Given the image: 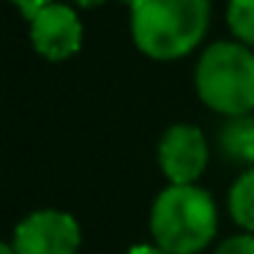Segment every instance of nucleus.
I'll use <instances>...</instances> for the list:
<instances>
[{
	"instance_id": "obj_15",
	"label": "nucleus",
	"mask_w": 254,
	"mask_h": 254,
	"mask_svg": "<svg viewBox=\"0 0 254 254\" xmlns=\"http://www.w3.org/2000/svg\"><path fill=\"white\" fill-rule=\"evenodd\" d=\"M123 3H128V6H134V3H137V0H123Z\"/></svg>"
},
{
	"instance_id": "obj_11",
	"label": "nucleus",
	"mask_w": 254,
	"mask_h": 254,
	"mask_svg": "<svg viewBox=\"0 0 254 254\" xmlns=\"http://www.w3.org/2000/svg\"><path fill=\"white\" fill-rule=\"evenodd\" d=\"M14 6L22 11V17H28V19H33L36 14L41 11V8H47L52 3V0H11Z\"/></svg>"
},
{
	"instance_id": "obj_2",
	"label": "nucleus",
	"mask_w": 254,
	"mask_h": 254,
	"mask_svg": "<svg viewBox=\"0 0 254 254\" xmlns=\"http://www.w3.org/2000/svg\"><path fill=\"white\" fill-rule=\"evenodd\" d=\"M216 202L197 183L167 186L150 208V235L167 254H197L216 238Z\"/></svg>"
},
{
	"instance_id": "obj_6",
	"label": "nucleus",
	"mask_w": 254,
	"mask_h": 254,
	"mask_svg": "<svg viewBox=\"0 0 254 254\" xmlns=\"http://www.w3.org/2000/svg\"><path fill=\"white\" fill-rule=\"evenodd\" d=\"M30 41L47 61H66L82 47V22L63 3H50L30 19Z\"/></svg>"
},
{
	"instance_id": "obj_14",
	"label": "nucleus",
	"mask_w": 254,
	"mask_h": 254,
	"mask_svg": "<svg viewBox=\"0 0 254 254\" xmlns=\"http://www.w3.org/2000/svg\"><path fill=\"white\" fill-rule=\"evenodd\" d=\"M0 254H17V252H14L11 243H3V246H0Z\"/></svg>"
},
{
	"instance_id": "obj_7",
	"label": "nucleus",
	"mask_w": 254,
	"mask_h": 254,
	"mask_svg": "<svg viewBox=\"0 0 254 254\" xmlns=\"http://www.w3.org/2000/svg\"><path fill=\"white\" fill-rule=\"evenodd\" d=\"M219 148L230 161H241L254 170V115L230 118L219 131Z\"/></svg>"
},
{
	"instance_id": "obj_9",
	"label": "nucleus",
	"mask_w": 254,
	"mask_h": 254,
	"mask_svg": "<svg viewBox=\"0 0 254 254\" xmlns=\"http://www.w3.org/2000/svg\"><path fill=\"white\" fill-rule=\"evenodd\" d=\"M227 25L243 47H254V0H230Z\"/></svg>"
},
{
	"instance_id": "obj_8",
	"label": "nucleus",
	"mask_w": 254,
	"mask_h": 254,
	"mask_svg": "<svg viewBox=\"0 0 254 254\" xmlns=\"http://www.w3.org/2000/svg\"><path fill=\"white\" fill-rule=\"evenodd\" d=\"M230 213L249 235H254V170L243 172L230 189Z\"/></svg>"
},
{
	"instance_id": "obj_4",
	"label": "nucleus",
	"mask_w": 254,
	"mask_h": 254,
	"mask_svg": "<svg viewBox=\"0 0 254 254\" xmlns=\"http://www.w3.org/2000/svg\"><path fill=\"white\" fill-rule=\"evenodd\" d=\"M8 243L17 254H77L82 232L71 213L44 208L25 216Z\"/></svg>"
},
{
	"instance_id": "obj_12",
	"label": "nucleus",
	"mask_w": 254,
	"mask_h": 254,
	"mask_svg": "<svg viewBox=\"0 0 254 254\" xmlns=\"http://www.w3.org/2000/svg\"><path fill=\"white\" fill-rule=\"evenodd\" d=\"M126 254H167V252L159 246H150V243H137V246H131Z\"/></svg>"
},
{
	"instance_id": "obj_10",
	"label": "nucleus",
	"mask_w": 254,
	"mask_h": 254,
	"mask_svg": "<svg viewBox=\"0 0 254 254\" xmlns=\"http://www.w3.org/2000/svg\"><path fill=\"white\" fill-rule=\"evenodd\" d=\"M213 254H254V235L243 232V235H232L224 243H219Z\"/></svg>"
},
{
	"instance_id": "obj_5",
	"label": "nucleus",
	"mask_w": 254,
	"mask_h": 254,
	"mask_svg": "<svg viewBox=\"0 0 254 254\" xmlns=\"http://www.w3.org/2000/svg\"><path fill=\"white\" fill-rule=\"evenodd\" d=\"M159 167L172 186H189L208 167L205 134L191 123H175L159 142Z\"/></svg>"
},
{
	"instance_id": "obj_13",
	"label": "nucleus",
	"mask_w": 254,
	"mask_h": 254,
	"mask_svg": "<svg viewBox=\"0 0 254 254\" xmlns=\"http://www.w3.org/2000/svg\"><path fill=\"white\" fill-rule=\"evenodd\" d=\"M79 6H85V8H93V6H101L104 0H77Z\"/></svg>"
},
{
	"instance_id": "obj_3",
	"label": "nucleus",
	"mask_w": 254,
	"mask_h": 254,
	"mask_svg": "<svg viewBox=\"0 0 254 254\" xmlns=\"http://www.w3.org/2000/svg\"><path fill=\"white\" fill-rule=\"evenodd\" d=\"M205 107L227 118L254 112V52L241 41H216L202 52L194 74Z\"/></svg>"
},
{
	"instance_id": "obj_1",
	"label": "nucleus",
	"mask_w": 254,
	"mask_h": 254,
	"mask_svg": "<svg viewBox=\"0 0 254 254\" xmlns=\"http://www.w3.org/2000/svg\"><path fill=\"white\" fill-rule=\"evenodd\" d=\"M208 19V0H137L131 6V39L142 55L175 61L202 41Z\"/></svg>"
}]
</instances>
